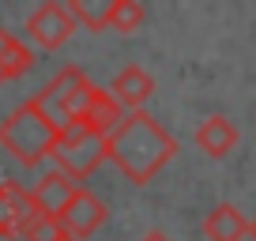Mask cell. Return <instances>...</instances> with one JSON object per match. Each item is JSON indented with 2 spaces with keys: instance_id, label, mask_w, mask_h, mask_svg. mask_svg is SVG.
<instances>
[{
  "instance_id": "6da1fadb",
  "label": "cell",
  "mask_w": 256,
  "mask_h": 241,
  "mask_svg": "<svg viewBox=\"0 0 256 241\" xmlns=\"http://www.w3.org/2000/svg\"><path fill=\"white\" fill-rule=\"evenodd\" d=\"M177 154V140L162 128L147 110L128 113L110 136V162L132 185H147L162 174L170 158Z\"/></svg>"
},
{
  "instance_id": "7a4b0ae2",
  "label": "cell",
  "mask_w": 256,
  "mask_h": 241,
  "mask_svg": "<svg viewBox=\"0 0 256 241\" xmlns=\"http://www.w3.org/2000/svg\"><path fill=\"white\" fill-rule=\"evenodd\" d=\"M60 120L38 102V98H26L23 106L8 113L0 120V147L19 162V166L34 170L42 158H53L56 144H60Z\"/></svg>"
},
{
  "instance_id": "3957f363",
  "label": "cell",
  "mask_w": 256,
  "mask_h": 241,
  "mask_svg": "<svg viewBox=\"0 0 256 241\" xmlns=\"http://www.w3.org/2000/svg\"><path fill=\"white\" fill-rule=\"evenodd\" d=\"M106 158H110V136H98L83 120H72V124L60 128V144H56V151H53V162H56L60 174L72 177L76 185L87 181Z\"/></svg>"
},
{
  "instance_id": "277c9868",
  "label": "cell",
  "mask_w": 256,
  "mask_h": 241,
  "mask_svg": "<svg viewBox=\"0 0 256 241\" xmlns=\"http://www.w3.org/2000/svg\"><path fill=\"white\" fill-rule=\"evenodd\" d=\"M90 94H94V83L83 76V68L68 64V68H60V72H56L34 98H38V102L46 106V110L53 113L56 120H60V124H72V120L83 117V110H87Z\"/></svg>"
},
{
  "instance_id": "5b68a950",
  "label": "cell",
  "mask_w": 256,
  "mask_h": 241,
  "mask_svg": "<svg viewBox=\"0 0 256 241\" xmlns=\"http://www.w3.org/2000/svg\"><path fill=\"white\" fill-rule=\"evenodd\" d=\"M76 16L68 12V4L60 0H46L26 16V38L34 42L38 49H60L64 42L76 34Z\"/></svg>"
},
{
  "instance_id": "8992f818",
  "label": "cell",
  "mask_w": 256,
  "mask_h": 241,
  "mask_svg": "<svg viewBox=\"0 0 256 241\" xmlns=\"http://www.w3.org/2000/svg\"><path fill=\"white\" fill-rule=\"evenodd\" d=\"M106 215H110V208H106V204L98 200L90 188H83V185H80V192L72 196V204H68V208H64L56 218H60L64 234H68L72 241H87L90 234H94L98 226L106 222Z\"/></svg>"
},
{
  "instance_id": "52a82bcc",
  "label": "cell",
  "mask_w": 256,
  "mask_h": 241,
  "mask_svg": "<svg viewBox=\"0 0 256 241\" xmlns=\"http://www.w3.org/2000/svg\"><path fill=\"white\" fill-rule=\"evenodd\" d=\"M238 124H234L230 117H222V113H211V117H204L200 124H196V132H192V144H196V151H204L208 158H226V154L238 147Z\"/></svg>"
},
{
  "instance_id": "ba28073f",
  "label": "cell",
  "mask_w": 256,
  "mask_h": 241,
  "mask_svg": "<svg viewBox=\"0 0 256 241\" xmlns=\"http://www.w3.org/2000/svg\"><path fill=\"white\" fill-rule=\"evenodd\" d=\"M110 90L128 113H136V110H144L147 98L154 94V76L147 72V68H140V64H128V68H120V72L113 76Z\"/></svg>"
},
{
  "instance_id": "9c48e42d",
  "label": "cell",
  "mask_w": 256,
  "mask_h": 241,
  "mask_svg": "<svg viewBox=\"0 0 256 241\" xmlns=\"http://www.w3.org/2000/svg\"><path fill=\"white\" fill-rule=\"evenodd\" d=\"M30 215H34L30 188L16 185V181H4L0 185V238H19Z\"/></svg>"
},
{
  "instance_id": "30bf717a",
  "label": "cell",
  "mask_w": 256,
  "mask_h": 241,
  "mask_svg": "<svg viewBox=\"0 0 256 241\" xmlns=\"http://www.w3.org/2000/svg\"><path fill=\"white\" fill-rule=\"evenodd\" d=\"M80 192V185H76L68 174H60V170H49V174H42V181L30 188V204L38 211H46V215H60L68 204H72V196Z\"/></svg>"
},
{
  "instance_id": "8fae6325",
  "label": "cell",
  "mask_w": 256,
  "mask_h": 241,
  "mask_svg": "<svg viewBox=\"0 0 256 241\" xmlns=\"http://www.w3.org/2000/svg\"><path fill=\"white\" fill-rule=\"evenodd\" d=\"M204 238L208 241H245V238H252V218H245L234 204H218L204 218Z\"/></svg>"
},
{
  "instance_id": "7c38bea8",
  "label": "cell",
  "mask_w": 256,
  "mask_h": 241,
  "mask_svg": "<svg viewBox=\"0 0 256 241\" xmlns=\"http://www.w3.org/2000/svg\"><path fill=\"white\" fill-rule=\"evenodd\" d=\"M128 117V110L113 98V90H102V87H94V94H90V102H87V110H83V124L87 128H94L98 136H113L117 132V124Z\"/></svg>"
},
{
  "instance_id": "4fadbf2b",
  "label": "cell",
  "mask_w": 256,
  "mask_h": 241,
  "mask_svg": "<svg viewBox=\"0 0 256 241\" xmlns=\"http://www.w3.org/2000/svg\"><path fill=\"white\" fill-rule=\"evenodd\" d=\"M34 68V49L23 38H16L12 30L0 26V83H12L19 76H26Z\"/></svg>"
},
{
  "instance_id": "5bb4252c",
  "label": "cell",
  "mask_w": 256,
  "mask_h": 241,
  "mask_svg": "<svg viewBox=\"0 0 256 241\" xmlns=\"http://www.w3.org/2000/svg\"><path fill=\"white\" fill-rule=\"evenodd\" d=\"M113 8H117V0H68V12L87 30H110Z\"/></svg>"
},
{
  "instance_id": "9a60e30c",
  "label": "cell",
  "mask_w": 256,
  "mask_h": 241,
  "mask_svg": "<svg viewBox=\"0 0 256 241\" xmlns=\"http://www.w3.org/2000/svg\"><path fill=\"white\" fill-rule=\"evenodd\" d=\"M23 241H72L68 234H64V226H60V218L56 215H46V211H38L34 208V215L26 218V226H23V234H19Z\"/></svg>"
},
{
  "instance_id": "2e32d148",
  "label": "cell",
  "mask_w": 256,
  "mask_h": 241,
  "mask_svg": "<svg viewBox=\"0 0 256 241\" xmlns=\"http://www.w3.org/2000/svg\"><path fill=\"white\" fill-rule=\"evenodd\" d=\"M147 12L140 0H117V8H113V19H110V30L117 34H136L140 26H144Z\"/></svg>"
},
{
  "instance_id": "e0dca14e",
  "label": "cell",
  "mask_w": 256,
  "mask_h": 241,
  "mask_svg": "<svg viewBox=\"0 0 256 241\" xmlns=\"http://www.w3.org/2000/svg\"><path fill=\"white\" fill-rule=\"evenodd\" d=\"M140 241H170V238H166V234H162V230H147V234H144V238H140Z\"/></svg>"
},
{
  "instance_id": "ac0fdd59",
  "label": "cell",
  "mask_w": 256,
  "mask_h": 241,
  "mask_svg": "<svg viewBox=\"0 0 256 241\" xmlns=\"http://www.w3.org/2000/svg\"><path fill=\"white\" fill-rule=\"evenodd\" d=\"M252 241H256V218H252Z\"/></svg>"
}]
</instances>
